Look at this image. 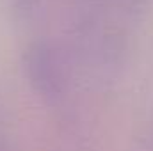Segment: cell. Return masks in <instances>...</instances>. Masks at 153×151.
Instances as JSON below:
<instances>
[{
    "label": "cell",
    "instance_id": "7a4b0ae2",
    "mask_svg": "<svg viewBox=\"0 0 153 151\" xmlns=\"http://www.w3.org/2000/svg\"><path fill=\"white\" fill-rule=\"evenodd\" d=\"M87 4L98 5V7H114V9H128L137 5L141 0H85Z\"/></svg>",
    "mask_w": 153,
    "mask_h": 151
},
{
    "label": "cell",
    "instance_id": "6da1fadb",
    "mask_svg": "<svg viewBox=\"0 0 153 151\" xmlns=\"http://www.w3.org/2000/svg\"><path fill=\"white\" fill-rule=\"evenodd\" d=\"M25 75L32 89L48 103H57L68 91V70L61 52L48 41H34L23 55Z\"/></svg>",
    "mask_w": 153,
    "mask_h": 151
}]
</instances>
